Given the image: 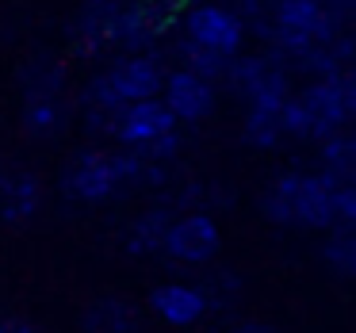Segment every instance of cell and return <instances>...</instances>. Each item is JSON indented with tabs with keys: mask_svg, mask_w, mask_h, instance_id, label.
<instances>
[{
	"mask_svg": "<svg viewBox=\"0 0 356 333\" xmlns=\"http://www.w3.org/2000/svg\"><path fill=\"white\" fill-rule=\"evenodd\" d=\"M299 108L307 119V134H330L337 123L353 115V92H348L345 81H325L302 96Z\"/></svg>",
	"mask_w": 356,
	"mask_h": 333,
	"instance_id": "7",
	"label": "cell"
},
{
	"mask_svg": "<svg viewBox=\"0 0 356 333\" xmlns=\"http://www.w3.org/2000/svg\"><path fill=\"white\" fill-rule=\"evenodd\" d=\"M85 333H138V310L127 299H100L85 314Z\"/></svg>",
	"mask_w": 356,
	"mask_h": 333,
	"instance_id": "12",
	"label": "cell"
},
{
	"mask_svg": "<svg viewBox=\"0 0 356 333\" xmlns=\"http://www.w3.org/2000/svg\"><path fill=\"white\" fill-rule=\"evenodd\" d=\"M280 27H284L287 42H307L310 35L325 31V12L318 8L314 0H284L280 4Z\"/></svg>",
	"mask_w": 356,
	"mask_h": 333,
	"instance_id": "11",
	"label": "cell"
},
{
	"mask_svg": "<svg viewBox=\"0 0 356 333\" xmlns=\"http://www.w3.org/2000/svg\"><path fill=\"white\" fill-rule=\"evenodd\" d=\"M161 100H165V108L172 111V119L200 123V119H207L211 108H215V88H211V81L200 77V73L177 70L161 81Z\"/></svg>",
	"mask_w": 356,
	"mask_h": 333,
	"instance_id": "6",
	"label": "cell"
},
{
	"mask_svg": "<svg viewBox=\"0 0 356 333\" xmlns=\"http://www.w3.org/2000/svg\"><path fill=\"white\" fill-rule=\"evenodd\" d=\"M111 131H115V138L123 142V146L142 149V146H149V142H157V138H165V134L177 131V119H172V111L165 108V100L149 96V100L123 104Z\"/></svg>",
	"mask_w": 356,
	"mask_h": 333,
	"instance_id": "4",
	"label": "cell"
},
{
	"mask_svg": "<svg viewBox=\"0 0 356 333\" xmlns=\"http://www.w3.org/2000/svg\"><path fill=\"white\" fill-rule=\"evenodd\" d=\"M169 211H146L138 222L131 226V253H157L161 249V238H165V226H169Z\"/></svg>",
	"mask_w": 356,
	"mask_h": 333,
	"instance_id": "13",
	"label": "cell"
},
{
	"mask_svg": "<svg viewBox=\"0 0 356 333\" xmlns=\"http://www.w3.org/2000/svg\"><path fill=\"white\" fill-rule=\"evenodd\" d=\"M149 310H154L161 322L169 325H195L203 314H207V299H203L200 284H157L149 291Z\"/></svg>",
	"mask_w": 356,
	"mask_h": 333,
	"instance_id": "9",
	"label": "cell"
},
{
	"mask_svg": "<svg viewBox=\"0 0 356 333\" xmlns=\"http://www.w3.org/2000/svg\"><path fill=\"white\" fill-rule=\"evenodd\" d=\"M333 184L337 180L325 177H280L276 188L261 200V211L276 222H302L325 230L333 226Z\"/></svg>",
	"mask_w": 356,
	"mask_h": 333,
	"instance_id": "1",
	"label": "cell"
},
{
	"mask_svg": "<svg viewBox=\"0 0 356 333\" xmlns=\"http://www.w3.org/2000/svg\"><path fill=\"white\" fill-rule=\"evenodd\" d=\"M218 245H222V234H218V222L203 211H192V215H180L165 226L161 249L184 268H203V264L215 261Z\"/></svg>",
	"mask_w": 356,
	"mask_h": 333,
	"instance_id": "3",
	"label": "cell"
},
{
	"mask_svg": "<svg viewBox=\"0 0 356 333\" xmlns=\"http://www.w3.org/2000/svg\"><path fill=\"white\" fill-rule=\"evenodd\" d=\"M188 27V42L200 50H211L218 58L238 54L241 47V19L234 12L218 8V4H195L184 19Z\"/></svg>",
	"mask_w": 356,
	"mask_h": 333,
	"instance_id": "5",
	"label": "cell"
},
{
	"mask_svg": "<svg viewBox=\"0 0 356 333\" xmlns=\"http://www.w3.org/2000/svg\"><path fill=\"white\" fill-rule=\"evenodd\" d=\"M356 222V188L348 180L333 184V226H353Z\"/></svg>",
	"mask_w": 356,
	"mask_h": 333,
	"instance_id": "17",
	"label": "cell"
},
{
	"mask_svg": "<svg viewBox=\"0 0 356 333\" xmlns=\"http://www.w3.org/2000/svg\"><path fill=\"white\" fill-rule=\"evenodd\" d=\"M222 333H276V330H268V325H261V322H241V325H230V330H222Z\"/></svg>",
	"mask_w": 356,
	"mask_h": 333,
	"instance_id": "18",
	"label": "cell"
},
{
	"mask_svg": "<svg viewBox=\"0 0 356 333\" xmlns=\"http://www.w3.org/2000/svg\"><path fill=\"white\" fill-rule=\"evenodd\" d=\"M322 161H325V169H330V177L348 180V172H353V165H356L353 142H348V138H330V142H325V149H322Z\"/></svg>",
	"mask_w": 356,
	"mask_h": 333,
	"instance_id": "15",
	"label": "cell"
},
{
	"mask_svg": "<svg viewBox=\"0 0 356 333\" xmlns=\"http://www.w3.org/2000/svg\"><path fill=\"white\" fill-rule=\"evenodd\" d=\"M42 203V188L31 172H12L0 180V215L8 222H27Z\"/></svg>",
	"mask_w": 356,
	"mask_h": 333,
	"instance_id": "10",
	"label": "cell"
},
{
	"mask_svg": "<svg viewBox=\"0 0 356 333\" xmlns=\"http://www.w3.org/2000/svg\"><path fill=\"white\" fill-rule=\"evenodd\" d=\"M58 123H62V108L50 96H42V100H35L27 108V131L31 134H50V131H58Z\"/></svg>",
	"mask_w": 356,
	"mask_h": 333,
	"instance_id": "16",
	"label": "cell"
},
{
	"mask_svg": "<svg viewBox=\"0 0 356 333\" xmlns=\"http://www.w3.org/2000/svg\"><path fill=\"white\" fill-rule=\"evenodd\" d=\"M142 157L131 154H108V149H92V154H81L77 161L65 169L62 188L70 200L81 203H100L108 195H115L123 184L142 180Z\"/></svg>",
	"mask_w": 356,
	"mask_h": 333,
	"instance_id": "2",
	"label": "cell"
},
{
	"mask_svg": "<svg viewBox=\"0 0 356 333\" xmlns=\"http://www.w3.org/2000/svg\"><path fill=\"white\" fill-rule=\"evenodd\" d=\"M0 333H35L27 322H16V318H0Z\"/></svg>",
	"mask_w": 356,
	"mask_h": 333,
	"instance_id": "19",
	"label": "cell"
},
{
	"mask_svg": "<svg viewBox=\"0 0 356 333\" xmlns=\"http://www.w3.org/2000/svg\"><path fill=\"white\" fill-rule=\"evenodd\" d=\"M100 81H104V88L115 96V104H134V100H149V96L161 92L165 73L154 58H127L123 65H115V70Z\"/></svg>",
	"mask_w": 356,
	"mask_h": 333,
	"instance_id": "8",
	"label": "cell"
},
{
	"mask_svg": "<svg viewBox=\"0 0 356 333\" xmlns=\"http://www.w3.org/2000/svg\"><path fill=\"white\" fill-rule=\"evenodd\" d=\"M322 253H325V261H330L341 276H353V272H356V241H353V234H348V226H341V230L325 241Z\"/></svg>",
	"mask_w": 356,
	"mask_h": 333,
	"instance_id": "14",
	"label": "cell"
}]
</instances>
